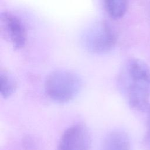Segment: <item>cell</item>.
I'll return each instance as SVG.
<instances>
[{"label": "cell", "instance_id": "52a82bcc", "mask_svg": "<svg viewBox=\"0 0 150 150\" xmlns=\"http://www.w3.org/2000/svg\"><path fill=\"white\" fill-rule=\"evenodd\" d=\"M129 0H104L107 13L114 19H119L125 14Z\"/></svg>", "mask_w": 150, "mask_h": 150}, {"label": "cell", "instance_id": "3957f363", "mask_svg": "<svg viewBox=\"0 0 150 150\" xmlns=\"http://www.w3.org/2000/svg\"><path fill=\"white\" fill-rule=\"evenodd\" d=\"M81 41L88 51L103 54L108 52L114 47L117 36L108 23L98 21L91 23L84 30Z\"/></svg>", "mask_w": 150, "mask_h": 150}, {"label": "cell", "instance_id": "ba28073f", "mask_svg": "<svg viewBox=\"0 0 150 150\" xmlns=\"http://www.w3.org/2000/svg\"><path fill=\"white\" fill-rule=\"evenodd\" d=\"M17 83L12 75L5 71L0 73V93L4 98L11 97L15 92Z\"/></svg>", "mask_w": 150, "mask_h": 150}, {"label": "cell", "instance_id": "6da1fadb", "mask_svg": "<svg viewBox=\"0 0 150 150\" xmlns=\"http://www.w3.org/2000/svg\"><path fill=\"white\" fill-rule=\"evenodd\" d=\"M118 87L129 105L135 110L150 108V67L144 61L132 58L127 61L117 77Z\"/></svg>", "mask_w": 150, "mask_h": 150}, {"label": "cell", "instance_id": "7a4b0ae2", "mask_svg": "<svg viewBox=\"0 0 150 150\" xmlns=\"http://www.w3.org/2000/svg\"><path fill=\"white\" fill-rule=\"evenodd\" d=\"M82 81L80 76L70 70H57L50 73L45 83L47 96L57 103L73 100L80 93Z\"/></svg>", "mask_w": 150, "mask_h": 150}, {"label": "cell", "instance_id": "8992f818", "mask_svg": "<svg viewBox=\"0 0 150 150\" xmlns=\"http://www.w3.org/2000/svg\"><path fill=\"white\" fill-rule=\"evenodd\" d=\"M100 150H131L129 137L122 130L112 131L103 139Z\"/></svg>", "mask_w": 150, "mask_h": 150}, {"label": "cell", "instance_id": "277c9868", "mask_svg": "<svg viewBox=\"0 0 150 150\" xmlns=\"http://www.w3.org/2000/svg\"><path fill=\"white\" fill-rule=\"evenodd\" d=\"M91 140L88 128L81 123L68 127L62 135L57 150H91Z\"/></svg>", "mask_w": 150, "mask_h": 150}, {"label": "cell", "instance_id": "9c48e42d", "mask_svg": "<svg viewBox=\"0 0 150 150\" xmlns=\"http://www.w3.org/2000/svg\"><path fill=\"white\" fill-rule=\"evenodd\" d=\"M145 142L146 144L150 147V108L149 110V115L147 121V128L145 135Z\"/></svg>", "mask_w": 150, "mask_h": 150}, {"label": "cell", "instance_id": "5b68a950", "mask_svg": "<svg viewBox=\"0 0 150 150\" xmlns=\"http://www.w3.org/2000/svg\"><path fill=\"white\" fill-rule=\"evenodd\" d=\"M1 28L5 36L16 49L22 48L26 42V32L22 22L9 12L1 14Z\"/></svg>", "mask_w": 150, "mask_h": 150}]
</instances>
